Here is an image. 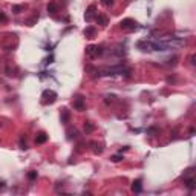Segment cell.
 Wrapping results in <instances>:
<instances>
[{"instance_id": "7c38bea8", "label": "cell", "mask_w": 196, "mask_h": 196, "mask_svg": "<svg viewBox=\"0 0 196 196\" xmlns=\"http://www.w3.org/2000/svg\"><path fill=\"white\" fill-rule=\"evenodd\" d=\"M97 22H98V25H107V17L106 15H98Z\"/></svg>"}, {"instance_id": "8fae6325", "label": "cell", "mask_w": 196, "mask_h": 196, "mask_svg": "<svg viewBox=\"0 0 196 196\" xmlns=\"http://www.w3.org/2000/svg\"><path fill=\"white\" fill-rule=\"evenodd\" d=\"M91 146L93 147L95 153H101L103 152V147H101V144H98V142H91Z\"/></svg>"}, {"instance_id": "ac0fdd59", "label": "cell", "mask_w": 196, "mask_h": 196, "mask_svg": "<svg viewBox=\"0 0 196 196\" xmlns=\"http://www.w3.org/2000/svg\"><path fill=\"white\" fill-rule=\"evenodd\" d=\"M20 149H23V150L28 149V144H26V141H23V138H20Z\"/></svg>"}, {"instance_id": "52a82bcc", "label": "cell", "mask_w": 196, "mask_h": 196, "mask_svg": "<svg viewBox=\"0 0 196 196\" xmlns=\"http://www.w3.org/2000/svg\"><path fill=\"white\" fill-rule=\"evenodd\" d=\"M132 190H133L135 193H140L141 190H142V181H141V179L133 181V184H132Z\"/></svg>"}, {"instance_id": "8992f818", "label": "cell", "mask_w": 196, "mask_h": 196, "mask_svg": "<svg viewBox=\"0 0 196 196\" xmlns=\"http://www.w3.org/2000/svg\"><path fill=\"white\" fill-rule=\"evenodd\" d=\"M46 141H47V135L45 132H40L37 136H35V142H37V144H45Z\"/></svg>"}, {"instance_id": "5b68a950", "label": "cell", "mask_w": 196, "mask_h": 196, "mask_svg": "<svg viewBox=\"0 0 196 196\" xmlns=\"http://www.w3.org/2000/svg\"><path fill=\"white\" fill-rule=\"evenodd\" d=\"M95 11H97V8H95V5H91V6L87 8V11H86V20H87V22H91V20L93 19Z\"/></svg>"}, {"instance_id": "44dd1931", "label": "cell", "mask_w": 196, "mask_h": 196, "mask_svg": "<svg viewBox=\"0 0 196 196\" xmlns=\"http://www.w3.org/2000/svg\"><path fill=\"white\" fill-rule=\"evenodd\" d=\"M0 22H2V23H5V22H6V14H5V13H2V11H0Z\"/></svg>"}, {"instance_id": "ba28073f", "label": "cell", "mask_w": 196, "mask_h": 196, "mask_svg": "<svg viewBox=\"0 0 196 196\" xmlns=\"http://www.w3.org/2000/svg\"><path fill=\"white\" fill-rule=\"evenodd\" d=\"M95 34H97V29L92 28V26H89V28H86V29H84V35H86L87 38H93V37H95Z\"/></svg>"}, {"instance_id": "3957f363", "label": "cell", "mask_w": 196, "mask_h": 196, "mask_svg": "<svg viewBox=\"0 0 196 196\" xmlns=\"http://www.w3.org/2000/svg\"><path fill=\"white\" fill-rule=\"evenodd\" d=\"M120 25H121L123 29H126V31H135V29L138 28V23L132 19H124Z\"/></svg>"}, {"instance_id": "ffe728a7", "label": "cell", "mask_w": 196, "mask_h": 196, "mask_svg": "<svg viewBox=\"0 0 196 196\" xmlns=\"http://www.w3.org/2000/svg\"><path fill=\"white\" fill-rule=\"evenodd\" d=\"M121 159H123L121 155H114V156H112V161H114V163H118V161H121Z\"/></svg>"}, {"instance_id": "6da1fadb", "label": "cell", "mask_w": 196, "mask_h": 196, "mask_svg": "<svg viewBox=\"0 0 196 196\" xmlns=\"http://www.w3.org/2000/svg\"><path fill=\"white\" fill-rule=\"evenodd\" d=\"M86 54H87L89 57H92V58L100 57V55L103 54V46H98V45L87 46V47H86Z\"/></svg>"}, {"instance_id": "9c48e42d", "label": "cell", "mask_w": 196, "mask_h": 196, "mask_svg": "<svg viewBox=\"0 0 196 196\" xmlns=\"http://www.w3.org/2000/svg\"><path fill=\"white\" fill-rule=\"evenodd\" d=\"M57 11H58V6H57L55 2H51L49 5H47V13L49 14H55Z\"/></svg>"}, {"instance_id": "e0dca14e", "label": "cell", "mask_w": 196, "mask_h": 196, "mask_svg": "<svg viewBox=\"0 0 196 196\" xmlns=\"http://www.w3.org/2000/svg\"><path fill=\"white\" fill-rule=\"evenodd\" d=\"M28 178H29L31 181H32V179H37V172H34V170L29 172V173H28Z\"/></svg>"}, {"instance_id": "4fadbf2b", "label": "cell", "mask_w": 196, "mask_h": 196, "mask_svg": "<svg viewBox=\"0 0 196 196\" xmlns=\"http://www.w3.org/2000/svg\"><path fill=\"white\" fill-rule=\"evenodd\" d=\"M20 11H25V5H15V6H13V13L19 14Z\"/></svg>"}, {"instance_id": "7a4b0ae2", "label": "cell", "mask_w": 196, "mask_h": 196, "mask_svg": "<svg viewBox=\"0 0 196 196\" xmlns=\"http://www.w3.org/2000/svg\"><path fill=\"white\" fill-rule=\"evenodd\" d=\"M41 103L43 104H51V103H54L55 100H57V93L54 91H45L43 95H41Z\"/></svg>"}, {"instance_id": "30bf717a", "label": "cell", "mask_w": 196, "mask_h": 196, "mask_svg": "<svg viewBox=\"0 0 196 196\" xmlns=\"http://www.w3.org/2000/svg\"><path fill=\"white\" fill-rule=\"evenodd\" d=\"M69 118H70V114H69V110H61V123L63 124H66V123H69Z\"/></svg>"}, {"instance_id": "5bb4252c", "label": "cell", "mask_w": 196, "mask_h": 196, "mask_svg": "<svg viewBox=\"0 0 196 196\" xmlns=\"http://www.w3.org/2000/svg\"><path fill=\"white\" fill-rule=\"evenodd\" d=\"M186 184H187V188H190V190H193L195 187H196V184H195V179L192 178V179H186Z\"/></svg>"}, {"instance_id": "9a60e30c", "label": "cell", "mask_w": 196, "mask_h": 196, "mask_svg": "<svg viewBox=\"0 0 196 196\" xmlns=\"http://www.w3.org/2000/svg\"><path fill=\"white\" fill-rule=\"evenodd\" d=\"M156 133H158V127H150V129H147V135L153 136V135H156Z\"/></svg>"}, {"instance_id": "7402d4cb", "label": "cell", "mask_w": 196, "mask_h": 196, "mask_svg": "<svg viewBox=\"0 0 196 196\" xmlns=\"http://www.w3.org/2000/svg\"><path fill=\"white\" fill-rule=\"evenodd\" d=\"M103 5H106V6H110V5H114V0H101Z\"/></svg>"}, {"instance_id": "2e32d148", "label": "cell", "mask_w": 196, "mask_h": 196, "mask_svg": "<svg viewBox=\"0 0 196 196\" xmlns=\"http://www.w3.org/2000/svg\"><path fill=\"white\" fill-rule=\"evenodd\" d=\"M84 130H86V132H91V130H93V124H92V123H84Z\"/></svg>"}, {"instance_id": "d6986e66", "label": "cell", "mask_w": 196, "mask_h": 196, "mask_svg": "<svg viewBox=\"0 0 196 196\" xmlns=\"http://www.w3.org/2000/svg\"><path fill=\"white\" fill-rule=\"evenodd\" d=\"M69 140H72V138H77V130H69V136H68Z\"/></svg>"}, {"instance_id": "277c9868", "label": "cell", "mask_w": 196, "mask_h": 196, "mask_svg": "<svg viewBox=\"0 0 196 196\" xmlns=\"http://www.w3.org/2000/svg\"><path fill=\"white\" fill-rule=\"evenodd\" d=\"M74 109L80 110V112L86 109V103H84V100H83L81 97H78L77 100H74Z\"/></svg>"}]
</instances>
